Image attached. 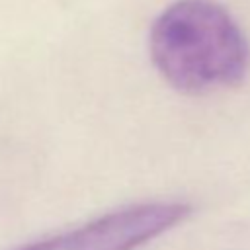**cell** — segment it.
<instances>
[{
  "label": "cell",
  "mask_w": 250,
  "mask_h": 250,
  "mask_svg": "<svg viewBox=\"0 0 250 250\" xmlns=\"http://www.w3.org/2000/svg\"><path fill=\"white\" fill-rule=\"evenodd\" d=\"M148 53L154 68L184 94L236 86L250 49L232 16L215 0H178L152 23Z\"/></svg>",
  "instance_id": "1"
},
{
  "label": "cell",
  "mask_w": 250,
  "mask_h": 250,
  "mask_svg": "<svg viewBox=\"0 0 250 250\" xmlns=\"http://www.w3.org/2000/svg\"><path fill=\"white\" fill-rule=\"evenodd\" d=\"M189 213L191 207L182 201L133 203L14 250H137L180 225Z\"/></svg>",
  "instance_id": "2"
}]
</instances>
